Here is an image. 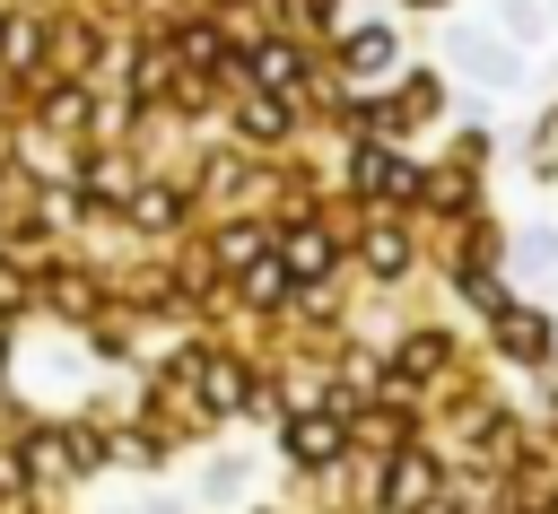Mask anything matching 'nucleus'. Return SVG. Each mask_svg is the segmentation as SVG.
Returning <instances> with one entry per match:
<instances>
[{
    "label": "nucleus",
    "instance_id": "nucleus-2",
    "mask_svg": "<svg viewBox=\"0 0 558 514\" xmlns=\"http://www.w3.org/2000/svg\"><path fill=\"white\" fill-rule=\"evenodd\" d=\"M279 270H288V279H323V270H331V235H323V227H288Z\"/></svg>",
    "mask_w": 558,
    "mask_h": 514
},
{
    "label": "nucleus",
    "instance_id": "nucleus-10",
    "mask_svg": "<svg viewBox=\"0 0 558 514\" xmlns=\"http://www.w3.org/2000/svg\"><path fill=\"white\" fill-rule=\"evenodd\" d=\"M349 61H357V70H384V61H392V35H375V26L349 35Z\"/></svg>",
    "mask_w": 558,
    "mask_h": 514
},
{
    "label": "nucleus",
    "instance_id": "nucleus-14",
    "mask_svg": "<svg viewBox=\"0 0 558 514\" xmlns=\"http://www.w3.org/2000/svg\"><path fill=\"white\" fill-rule=\"evenodd\" d=\"M9 479H17V462H0V488H9Z\"/></svg>",
    "mask_w": 558,
    "mask_h": 514
},
{
    "label": "nucleus",
    "instance_id": "nucleus-1",
    "mask_svg": "<svg viewBox=\"0 0 558 514\" xmlns=\"http://www.w3.org/2000/svg\"><path fill=\"white\" fill-rule=\"evenodd\" d=\"M288 453H296L305 470H323V462L340 453V418H323V409H305V418H288Z\"/></svg>",
    "mask_w": 558,
    "mask_h": 514
},
{
    "label": "nucleus",
    "instance_id": "nucleus-7",
    "mask_svg": "<svg viewBox=\"0 0 558 514\" xmlns=\"http://www.w3.org/2000/svg\"><path fill=\"white\" fill-rule=\"evenodd\" d=\"M253 78H262V87H296V52H288V44H262V52H253Z\"/></svg>",
    "mask_w": 558,
    "mask_h": 514
},
{
    "label": "nucleus",
    "instance_id": "nucleus-8",
    "mask_svg": "<svg viewBox=\"0 0 558 514\" xmlns=\"http://www.w3.org/2000/svg\"><path fill=\"white\" fill-rule=\"evenodd\" d=\"M401 261H410V244H401V235H384V227H375V235H366V270H375V279H392V270H401Z\"/></svg>",
    "mask_w": 558,
    "mask_h": 514
},
{
    "label": "nucleus",
    "instance_id": "nucleus-5",
    "mask_svg": "<svg viewBox=\"0 0 558 514\" xmlns=\"http://www.w3.org/2000/svg\"><path fill=\"white\" fill-rule=\"evenodd\" d=\"M497 340H506V357H541L549 348V322L541 314H497Z\"/></svg>",
    "mask_w": 558,
    "mask_h": 514
},
{
    "label": "nucleus",
    "instance_id": "nucleus-6",
    "mask_svg": "<svg viewBox=\"0 0 558 514\" xmlns=\"http://www.w3.org/2000/svg\"><path fill=\"white\" fill-rule=\"evenodd\" d=\"M201 392H209V409H235V401H244V375H235L227 357H209V366H201Z\"/></svg>",
    "mask_w": 558,
    "mask_h": 514
},
{
    "label": "nucleus",
    "instance_id": "nucleus-12",
    "mask_svg": "<svg viewBox=\"0 0 558 514\" xmlns=\"http://www.w3.org/2000/svg\"><path fill=\"white\" fill-rule=\"evenodd\" d=\"M131 218H140V227H174V192H140Z\"/></svg>",
    "mask_w": 558,
    "mask_h": 514
},
{
    "label": "nucleus",
    "instance_id": "nucleus-9",
    "mask_svg": "<svg viewBox=\"0 0 558 514\" xmlns=\"http://www.w3.org/2000/svg\"><path fill=\"white\" fill-rule=\"evenodd\" d=\"M0 61H9V70H26V61H35V26H26V17H9V26H0Z\"/></svg>",
    "mask_w": 558,
    "mask_h": 514
},
{
    "label": "nucleus",
    "instance_id": "nucleus-4",
    "mask_svg": "<svg viewBox=\"0 0 558 514\" xmlns=\"http://www.w3.org/2000/svg\"><path fill=\"white\" fill-rule=\"evenodd\" d=\"M357 183H366V192H418V174H410L401 157H384V148L357 157Z\"/></svg>",
    "mask_w": 558,
    "mask_h": 514
},
{
    "label": "nucleus",
    "instance_id": "nucleus-3",
    "mask_svg": "<svg viewBox=\"0 0 558 514\" xmlns=\"http://www.w3.org/2000/svg\"><path fill=\"white\" fill-rule=\"evenodd\" d=\"M384 497H392V505H427V497H436V462H427V453H401Z\"/></svg>",
    "mask_w": 558,
    "mask_h": 514
},
{
    "label": "nucleus",
    "instance_id": "nucleus-13",
    "mask_svg": "<svg viewBox=\"0 0 558 514\" xmlns=\"http://www.w3.org/2000/svg\"><path fill=\"white\" fill-rule=\"evenodd\" d=\"M9 305H17V270H0V314H9Z\"/></svg>",
    "mask_w": 558,
    "mask_h": 514
},
{
    "label": "nucleus",
    "instance_id": "nucleus-11",
    "mask_svg": "<svg viewBox=\"0 0 558 514\" xmlns=\"http://www.w3.org/2000/svg\"><path fill=\"white\" fill-rule=\"evenodd\" d=\"M244 131H262V139H270V131H288V105H270V96H253V105H244Z\"/></svg>",
    "mask_w": 558,
    "mask_h": 514
}]
</instances>
